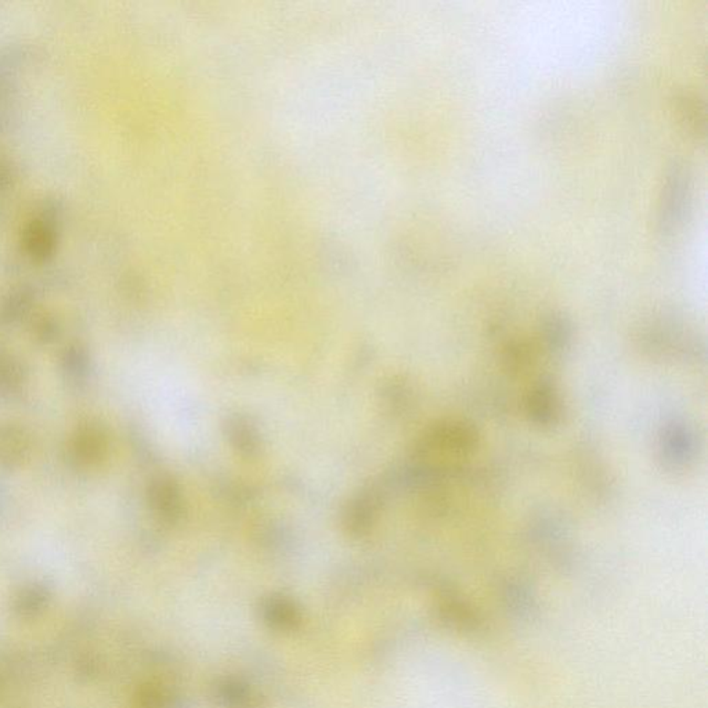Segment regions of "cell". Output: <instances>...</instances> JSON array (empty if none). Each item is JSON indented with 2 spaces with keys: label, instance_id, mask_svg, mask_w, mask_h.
Returning a JSON list of instances; mask_svg holds the SVG:
<instances>
[{
  "label": "cell",
  "instance_id": "cell-1",
  "mask_svg": "<svg viewBox=\"0 0 708 708\" xmlns=\"http://www.w3.org/2000/svg\"><path fill=\"white\" fill-rule=\"evenodd\" d=\"M692 173L682 162L668 168L660 194L657 224L662 234H672L685 223L691 212Z\"/></svg>",
  "mask_w": 708,
  "mask_h": 708
},
{
  "label": "cell",
  "instance_id": "cell-2",
  "mask_svg": "<svg viewBox=\"0 0 708 708\" xmlns=\"http://www.w3.org/2000/svg\"><path fill=\"white\" fill-rule=\"evenodd\" d=\"M151 505L155 512L162 520L168 523H176L180 519L183 512V501H181L179 486L169 477H159L152 483Z\"/></svg>",
  "mask_w": 708,
  "mask_h": 708
},
{
  "label": "cell",
  "instance_id": "cell-3",
  "mask_svg": "<svg viewBox=\"0 0 708 708\" xmlns=\"http://www.w3.org/2000/svg\"><path fill=\"white\" fill-rule=\"evenodd\" d=\"M675 109L680 117L681 124L691 135H704L705 111L704 104L699 96L683 90L678 92L674 98Z\"/></svg>",
  "mask_w": 708,
  "mask_h": 708
},
{
  "label": "cell",
  "instance_id": "cell-4",
  "mask_svg": "<svg viewBox=\"0 0 708 708\" xmlns=\"http://www.w3.org/2000/svg\"><path fill=\"white\" fill-rule=\"evenodd\" d=\"M26 440L12 425H0V467H13L26 456Z\"/></svg>",
  "mask_w": 708,
  "mask_h": 708
},
{
  "label": "cell",
  "instance_id": "cell-5",
  "mask_svg": "<svg viewBox=\"0 0 708 708\" xmlns=\"http://www.w3.org/2000/svg\"><path fill=\"white\" fill-rule=\"evenodd\" d=\"M230 439L242 456L253 457L258 453V434L252 425L245 419L235 418L230 422Z\"/></svg>",
  "mask_w": 708,
  "mask_h": 708
},
{
  "label": "cell",
  "instance_id": "cell-6",
  "mask_svg": "<svg viewBox=\"0 0 708 708\" xmlns=\"http://www.w3.org/2000/svg\"><path fill=\"white\" fill-rule=\"evenodd\" d=\"M373 514L374 507L370 499L359 497L356 501L350 505L349 512H347V528L353 533H363L373 522Z\"/></svg>",
  "mask_w": 708,
  "mask_h": 708
},
{
  "label": "cell",
  "instance_id": "cell-7",
  "mask_svg": "<svg viewBox=\"0 0 708 708\" xmlns=\"http://www.w3.org/2000/svg\"><path fill=\"white\" fill-rule=\"evenodd\" d=\"M103 437L100 436L97 430L87 429L77 437V454L84 461L97 458L100 456V450H103Z\"/></svg>",
  "mask_w": 708,
  "mask_h": 708
},
{
  "label": "cell",
  "instance_id": "cell-8",
  "mask_svg": "<svg viewBox=\"0 0 708 708\" xmlns=\"http://www.w3.org/2000/svg\"><path fill=\"white\" fill-rule=\"evenodd\" d=\"M20 382V370L9 357H0V392L15 389Z\"/></svg>",
  "mask_w": 708,
  "mask_h": 708
}]
</instances>
